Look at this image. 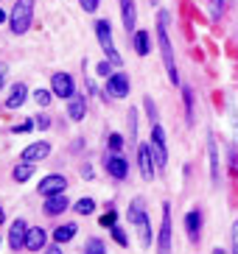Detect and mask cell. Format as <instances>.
<instances>
[{
	"mask_svg": "<svg viewBox=\"0 0 238 254\" xmlns=\"http://www.w3.org/2000/svg\"><path fill=\"white\" fill-rule=\"evenodd\" d=\"M134 51L140 53V56H149V53H151L149 31H134Z\"/></svg>",
	"mask_w": 238,
	"mask_h": 254,
	"instance_id": "22",
	"label": "cell"
},
{
	"mask_svg": "<svg viewBox=\"0 0 238 254\" xmlns=\"http://www.w3.org/2000/svg\"><path fill=\"white\" fill-rule=\"evenodd\" d=\"M137 165H140V176H143V179H146V182L154 179L157 159H154V151H151V142H143L140 148H137Z\"/></svg>",
	"mask_w": 238,
	"mask_h": 254,
	"instance_id": "7",
	"label": "cell"
},
{
	"mask_svg": "<svg viewBox=\"0 0 238 254\" xmlns=\"http://www.w3.org/2000/svg\"><path fill=\"white\" fill-rule=\"evenodd\" d=\"M11 176H14V182H28L31 176H34V165H31V162L17 165L14 171H11Z\"/></svg>",
	"mask_w": 238,
	"mask_h": 254,
	"instance_id": "23",
	"label": "cell"
},
{
	"mask_svg": "<svg viewBox=\"0 0 238 254\" xmlns=\"http://www.w3.org/2000/svg\"><path fill=\"white\" fill-rule=\"evenodd\" d=\"M210 254H230V252H224V249H219V246H216V249H213Z\"/></svg>",
	"mask_w": 238,
	"mask_h": 254,
	"instance_id": "41",
	"label": "cell"
},
{
	"mask_svg": "<svg viewBox=\"0 0 238 254\" xmlns=\"http://www.w3.org/2000/svg\"><path fill=\"white\" fill-rule=\"evenodd\" d=\"M79 3H82V8H84V11H90V14L98 8V0H79Z\"/></svg>",
	"mask_w": 238,
	"mask_h": 254,
	"instance_id": "35",
	"label": "cell"
},
{
	"mask_svg": "<svg viewBox=\"0 0 238 254\" xmlns=\"http://www.w3.org/2000/svg\"><path fill=\"white\" fill-rule=\"evenodd\" d=\"M107 145H110V151H112V154H118V151L123 148L126 142H123V137H120L118 131H112V134H110V140H107Z\"/></svg>",
	"mask_w": 238,
	"mask_h": 254,
	"instance_id": "28",
	"label": "cell"
},
{
	"mask_svg": "<svg viewBox=\"0 0 238 254\" xmlns=\"http://www.w3.org/2000/svg\"><path fill=\"white\" fill-rule=\"evenodd\" d=\"M25 98H28V90H25V84L17 81L14 87H11V92H8V98H6V106H8V109H20V106L25 104Z\"/></svg>",
	"mask_w": 238,
	"mask_h": 254,
	"instance_id": "18",
	"label": "cell"
},
{
	"mask_svg": "<svg viewBox=\"0 0 238 254\" xmlns=\"http://www.w3.org/2000/svg\"><path fill=\"white\" fill-rule=\"evenodd\" d=\"M34 126H37V123H20V126H14V134H22V131H31Z\"/></svg>",
	"mask_w": 238,
	"mask_h": 254,
	"instance_id": "37",
	"label": "cell"
},
{
	"mask_svg": "<svg viewBox=\"0 0 238 254\" xmlns=\"http://www.w3.org/2000/svg\"><path fill=\"white\" fill-rule=\"evenodd\" d=\"M3 20H6V11H3V8H0V23H3Z\"/></svg>",
	"mask_w": 238,
	"mask_h": 254,
	"instance_id": "43",
	"label": "cell"
},
{
	"mask_svg": "<svg viewBox=\"0 0 238 254\" xmlns=\"http://www.w3.org/2000/svg\"><path fill=\"white\" fill-rule=\"evenodd\" d=\"M107 95L110 98H126L129 95V75L126 73H112L107 78Z\"/></svg>",
	"mask_w": 238,
	"mask_h": 254,
	"instance_id": "9",
	"label": "cell"
},
{
	"mask_svg": "<svg viewBox=\"0 0 238 254\" xmlns=\"http://www.w3.org/2000/svg\"><path fill=\"white\" fill-rule=\"evenodd\" d=\"M31 20H34V0H17L14 8H11V14H8V28H11V34L22 37L31 28Z\"/></svg>",
	"mask_w": 238,
	"mask_h": 254,
	"instance_id": "2",
	"label": "cell"
},
{
	"mask_svg": "<svg viewBox=\"0 0 238 254\" xmlns=\"http://www.w3.org/2000/svg\"><path fill=\"white\" fill-rule=\"evenodd\" d=\"M84 254H107V246L98 238H90L87 246H84Z\"/></svg>",
	"mask_w": 238,
	"mask_h": 254,
	"instance_id": "25",
	"label": "cell"
},
{
	"mask_svg": "<svg viewBox=\"0 0 238 254\" xmlns=\"http://www.w3.org/2000/svg\"><path fill=\"white\" fill-rule=\"evenodd\" d=\"M174 252V229H171V204H163V224L157 235V254H171Z\"/></svg>",
	"mask_w": 238,
	"mask_h": 254,
	"instance_id": "4",
	"label": "cell"
},
{
	"mask_svg": "<svg viewBox=\"0 0 238 254\" xmlns=\"http://www.w3.org/2000/svg\"><path fill=\"white\" fill-rule=\"evenodd\" d=\"M96 37H98V45L104 48L107 59L112 62V64H120V53L115 51V42H112V28H110V20H98L96 23Z\"/></svg>",
	"mask_w": 238,
	"mask_h": 254,
	"instance_id": "5",
	"label": "cell"
},
{
	"mask_svg": "<svg viewBox=\"0 0 238 254\" xmlns=\"http://www.w3.org/2000/svg\"><path fill=\"white\" fill-rule=\"evenodd\" d=\"M31 98H34V104L37 106H48L51 104V98H53V90H37Z\"/></svg>",
	"mask_w": 238,
	"mask_h": 254,
	"instance_id": "27",
	"label": "cell"
},
{
	"mask_svg": "<svg viewBox=\"0 0 238 254\" xmlns=\"http://www.w3.org/2000/svg\"><path fill=\"white\" fill-rule=\"evenodd\" d=\"M224 3H227V0H210V8H213V17H222V11H224Z\"/></svg>",
	"mask_w": 238,
	"mask_h": 254,
	"instance_id": "33",
	"label": "cell"
},
{
	"mask_svg": "<svg viewBox=\"0 0 238 254\" xmlns=\"http://www.w3.org/2000/svg\"><path fill=\"white\" fill-rule=\"evenodd\" d=\"M3 84H6V64H0V90H3Z\"/></svg>",
	"mask_w": 238,
	"mask_h": 254,
	"instance_id": "38",
	"label": "cell"
},
{
	"mask_svg": "<svg viewBox=\"0 0 238 254\" xmlns=\"http://www.w3.org/2000/svg\"><path fill=\"white\" fill-rule=\"evenodd\" d=\"M208 159H210V182H213V187H219V145L213 134H208Z\"/></svg>",
	"mask_w": 238,
	"mask_h": 254,
	"instance_id": "17",
	"label": "cell"
},
{
	"mask_svg": "<svg viewBox=\"0 0 238 254\" xmlns=\"http://www.w3.org/2000/svg\"><path fill=\"white\" fill-rule=\"evenodd\" d=\"M157 45H160V53H163V64L168 70V78H171L174 87H179V73H177V64H174V48H171V39H168V11L157 14Z\"/></svg>",
	"mask_w": 238,
	"mask_h": 254,
	"instance_id": "1",
	"label": "cell"
},
{
	"mask_svg": "<svg viewBox=\"0 0 238 254\" xmlns=\"http://www.w3.org/2000/svg\"><path fill=\"white\" fill-rule=\"evenodd\" d=\"M110 232H112V238H115V243H118V246H129V238H126V232L120 229L118 224H115V226H110Z\"/></svg>",
	"mask_w": 238,
	"mask_h": 254,
	"instance_id": "29",
	"label": "cell"
},
{
	"mask_svg": "<svg viewBox=\"0 0 238 254\" xmlns=\"http://www.w3.org/2000/svg\"><path fill=\"white\" fill-rule=\"evenodd\" d=\"M76 232H79V226H76V224H62L59 229L53 232V240H56V243L62 246V243H67V240H73V238H76Z\"/></svg>",
	"mask_w": 238,
	"mask_h": 254,
	"instance_id": "21",
	"label": "cell"
},
{
	"mask_svg": "<svg viewBox=\"0 0 238 254\" xmlns=\"http://www.w3.org/2000/svg\"><path fill=\"white\" fill-rule=\"evenodd\" d=\"M151 151H154V159H157V168L163 171L168 165V140H165V128L160 123L151 126Z\"/></svg>",
	"mask_w": 238,
	"mask_h": 254,
	"instance_id": "6",
	"label": "cell"
},
{
	"mask_svg": "<svg viewBox=\"0 0 238 254\" xmlns=\"http://www.w3.org/2000/svg\"><path fill=\"white\" fill-rule=\"evenodd\" d=\"M84 115H87V101H84V95H73L70 104H67V118L70 120H84Z\"/></svg>",
	"mask_w": 238,
	"mask_h": 254,
	"instance_id": "19",
	"label": "cell"
},
{
	"mask_svg": "<svg viewBox=\"0 0 238 254\" xmlns=\"http://www.w3.org/2000/svg\"><path fill=\"white\" fill-rule=\"evenodd\" d=\"M25 235H28V226H25L22 218H17L14 224L8 226V246L14 249V252H20L25 246Z\"/></svg>",
	"mask_w": 238,
	"mask_h": 254,
	"instance_id": "11",
	"label": "cell"
},
{
	"mask_svg": "<svg viewBox=\"0 0 238 254\" xmlns=\"http://www.w3.org/2000/svg\"><path fill=\"white\" fill-rule=\"evenodd\" d=\"M45 243H48V232H45L42 226L28 229V235H25V249H28V252H42Z\"/></svg>",
	"mask_w": 238,
	"mask_h": 254,
	"instance_id": "16",
	"label": "cell"
},
{
	"mask_svg": "<svg viewBox=\"0 0 238 254\" xmlns=\"http://www.w3.org/2000/svg\"><path fill=\"white\" fill-rule=\"evenodd\" d=\"M51 90H53V95H56V98H73V95H76L73 75L53 73V75H51Z\"/></svg>",
	"mask_w": 238,
	"mask_h": 254,
	"instance_id": "8",
	"label": "cell"
},
{
	"mask_svg": "<svg viewBox=\"0 0 238 254\" xmlns=\"http://www.w3.org/2000/svg\"><path fill=\"white\" fill-rule=\"evenodd\" d=\"M3 221H6V215H3V207H0V226H3Z\"/></svg>",
	"mask_w": 238,
	"mask_h": 254,
	"instance_id": "42",
	"label": "cell"
},
{
	"mask_svg": "<svg viewBox=\"0 0 238 254\" xmlns=\"http://www.w3.org/2000/svg\"><path fill=\"white\" fill-rule=\"evenodd\" d=\"M185 232H188L191 243H199V235H202V212L199 209H191L185 215Z\"/></svg>",
	"mask_w": 238,
	"mask_h": 254,
	"instance_id": "14",
	"label": "cell"
},
{
	"mask_svg": "<svg viewBox=\"0 0 238 254\" xmlns=\"http://www.w3.org/2000/svg\"><path fill=\"white\" fill-rule=\"evenodd\" d=\"M82 176H84V179H93V168H87V165H84V168H82Z\"/></svg>",
	"mask_w": 238,
	"mask_h": 254,
	"instance_id": "39",
	"label": "cell"
},
{
	"mask_svg": "<svg viewBox=\"0 0 238 254\" xmlns=\"http://www.w3.org/2000/svg\"><path fill=\"white\" fill-rule=\"evenodd\" d=\"M48 154H51V142L39 140V142H31L28 148L20 154V159H22V162H39V159H45Z\"/></svg>",
	"mask_w": 238,
	"mask_h": 254,
	"instance_id": "13",
	"label": "cell"
},
{
	"mask_svg": "<svg viewBox=\"0 0 238 254\" xmlns=\"http://www.w3.org/2000/svg\"><path fill=\"white\" fill-rule=\"evenodd\" d=\"M98 75H104V78H110V75H112V62L110 59H104L101 64H98Z\"/></svg>",
	"mask_w": 238,
	"mask_h": 254,
	"instance_id": "31",
	"label": "cell"
},
{
	"mask_svg": "<svg viewBox=\"0 0 238 254\" xmlns=\"http://www.w3.org/2000/svg\"><path fill=\"white\" fill-rule=\"evenodd\" d=\"M65 190H67V179L62 173H51V176L39 179V193L42 195H56V193H65Z\"/></svg>",
	"mask_w": 238,
	"mask_h": 254,
	"instance_id": "10",
	"label": "cell"
},
{
	"mask_svg": "<svg viewBox=\"0 0 238 254\" xmlns=\"http://www.w3.org/2000/svg\"><path fill=\"white\" fill-rule=\"evenodd\" d=\"M129 224L137 229L140 235V246L149 249L151 246V224H149V215H146V209H143V198H134L129 204Z\"/></svg>",
	"mask_w": 238,
	"mask_h": 254,
	"instance_id": "3",
	"label": "cell"
},
{
	"mask_svg": "<svg viewBox=\"0 0 238 254\" xmlns=\"http://www.w3.org/2000/svg\"><path fill=\"white\" fill-rule=\"evenodd\" d=\"M120 20H123V28L134 31V20H137V11H134V3L132 0H120Z\"/></svg>",
	"mask_w": 238,
	"mask_h": 254,
	"instance_id": "20",
	"label": "cell"
},
{
	"mask_svg": "<svg viewBox=\"0 0 238 254\" xmlns=\"http://www.w3.org/2000/svg\"><path fill=\"white\" fill-rule=\"evenodd\" d=\"M107 173H110L112 179H118V182H123L129 176V162L123 157H118V154H112V157H107Z\"/></svg>",
	"mask_w": 238,
	"mask_h": 254,
	"instance_id": "12",
	"label": "cell"
},
{
	"mask_svg": "<svg viewBox=\"0 0 238 254\" xmlns=\"http://www.w3.org/2000/svg\"><path fill=\"white\" fill-rule=\"evenodd\" d=\"M115 221H118V215H115V212H107V215H101V226H115Z\"/></svg>",
	"mask_w": 238,
	"mask_h": 254,
	"instance_id": "34",
	"label": "cell"
},
{
	"mask_svg": "<svg viewBox=\"0 0 238 254\" xmlns=\"http://www.w3.org/2000/svg\"><path fill=\"white\" fill-rule=\"evenodd\" d=\"M67 207H70V201H67V195H65V193L45 195V207H42V212H45V215H59V212H65Z\"/></svg>",
	"mask_w": 238,
	"mask_h": 254,
	"instance_id": "15",
	"label": "cell"
},
{
	"mask_svg": "<svg viewBox=\"0 0 238 254\" xmlns=\"http://www.w3.org/2000/svg\"><path fill=\"white\" fill-rule=\"evenodd\" d=\"M45 254H62L59 246H51V249H45Z\"/></svg>",
	"mask_w": 238,
	"mask_h": 254,
	"instance_id": "40",
	"label": "cell"
},
{
	"mask_svg": "<svg viewBox=\"0 0 238 254\" xmlns=\"http://www.w3.org/2000/svg\"><path fill=\"white\" fill-rule=\"evenodd\" d=\"M230 243H233V252L230 254H238V221L233 224V229H230Z\"/></svg>",
	"mask_w": 238,
	"mask_h": 254,
	"instance_id": "32",
	"label": "cell"
},
{
	"mask_svg": "<svg viewBox=\"0 0 238 254\" xmlns=\"http://www.w3.org/2000/svg\"><path fill=\"white\" fill-rule=\"evenodd\" d=\"M34 123H37L39 128H51V118H48V115H39V118H34Z\"/></svg>",
	"mask_w": 238,
	"mask_h": 254,
	"instance_id": "36",
	"label": "cell"
},
{
	"mask_svg": "<svg viewBox=\"0 0 238 254\" xmlns=\"http://www.w3.org/2000/svg\"><path fill=\"white\" fill-rule=\"evenodd\" d=\"M93 209H96V201H93V198H79L73 212H79V215H93Z\"/></svg>",
	"mask_w": 238,
	"mask_h": 254,
	"instance_id": "24",
	"label": "cell"
},
{
	"mask_svg": "<svg viewBox=\"0 0 238 254\" xmlns=\"http://www.w3.org/2000/svg\"><path fill=\"white\" fill-rule=\"evenodd\" d=\"M143 104H146V112H149V118L157 123V109H154V101H151V95H146V98H143Z\"/></svg>",
	"mask_w": 238,
	"mask_h": 254,
	"instance_id": "30",
	"label": "cell"
},
{
	"mask_svg": "<svg viewBox=\"0 0 238 254\" xmlns=\"http://www.w3.org/2000/svg\"><path fill=\"white\" fill-rule=\"evenodd\" d=\"M182 95H185V112H188V123H194V120H196V115H194V92H191V90L185 87V90H182Z\"/></svg>",
	"mask_w": 238,
	"mask_h": 254,
	"instance_id": "26",
	"label": "cell"
}]
</instances>
